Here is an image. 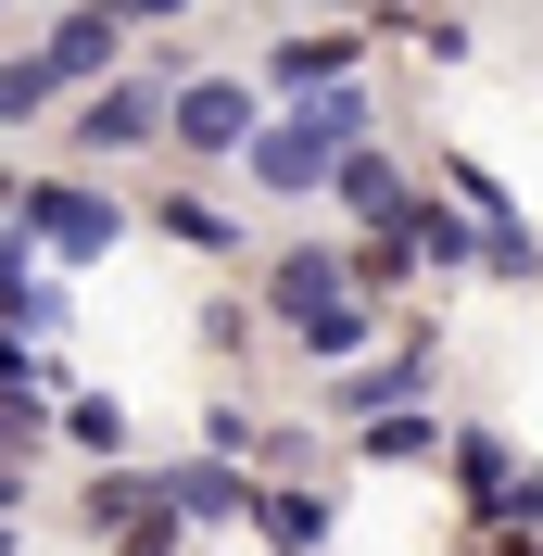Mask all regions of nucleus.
I'll return each instance as SVG.
<instances>
[{"label":"nucleus","instance_id":"obj_12","mask_svg":"<svg viewBox=\"0 0 543 556\" xmlns=\"http://www.w3.org/2000/svg\"><path fill=\"white\" fill-rule=\"evenodd\" d=\"M430 443H442V417H417V405H379V417H367V455H392V468L430 455Z\"/></svg>","mask_w":543,"mask_h":556},{"label":"nucleus","instance_id":"obj_11","mask_svg":"<svg viewBox=\"0 0 543 556\" xmlns=\"http://www.w3.org/2000/svg\"><path fill=\"white\" fill-rule=\"evenodd\" d=\"M367 329H379V304H354V291H341V304L304 316V354H367Z\"/></svg>","mask_w":543,"mask_h":556},{"label":"nucleus","instance_id":"obj_14","mask_svg":"<svg viewBox=\"0 0 543 556\" xmlns=\"http://www.w3.org/2000/svg\"><path fill=\"white\" fill-rule=\"evenodd\" d=\"M38 102H51V64H38V51H26V64H0V127H26Z\"/></svg>","mask_w":543,"mask_h":556},{"label":"nucleus","instance_id":"obj_7","mask_svg":"<svg viewBox=\"0 0 543 556\" xmlns=\"http://www.w3.org/2000/svg\"><path fill=\"white\" fill-rule=\"evenodd\" d=\"M165 506H190V519H253V481H240V468H165Z\"/></svg>","mask_w":543,"mask_h":556},{"label":"nucleus","instance_id":"obj_10","mask_svg":"<svg viewBox=\"0 0 543 556\" xmlns=\"http://www.w3.org/2000/svg\"><path fill=\"white\" fill-rule=\"evenodd\" d=\"M266 76H278V89H329V76H354V38H291Z\"/></svg>","mask_w":543,"mask_h":556},{"label":"nucleus","instance_id":"obj_15","mask_svg":"<svg viewBox=\"0 0 543 556\" xmlns=\"http://www.w3.org/2000/svg\"><path fill=\"white\" fill-rule=\"evenodd\" d=\"M165 13H190V0H114V26H165Z\"/></svg>","mask_w":543,"mask_h":556},{"label":"nucleus","instance_id":"obj_5","mask_svg":"<svg viewBox=\"0 0 543 556\" xmlns=\"http://www.w3.org/2000/svg\"><path fill=\"white\" fill-rule=\"evenodd\" d=\"M253 519H266L278 556H316V544H329V493H304V481H291V493H253Z\"/></svg>","mask_w":543,"mask_h":556},{"label":"nucleus","instance_id":"obj_2","mask_svg":"<svg viewBox=\"0 0 543 556\" xmlns=\"http://www.w3.org/2000/svg\"><path fill=\"white\" fill-rule=\"evenodd\" d=\"M165 76H177V64H152V76H114L102 102L76 114V139H89V152H127V139H152V114H165Z\"/></svg>","mask_w":543,"mask_h":556},{"label":"nucleus","instance_id":"obj_8","mask_svg":"<svg viewBox=\"0 0 543 556\" xmlns=\"http://www.w3.org/2000/svg\"><path fill=\"white\" fill-rule=\"evenodd\" d=\"M102 51H114V13H64L38 64H51V89H64V76H102Z\"/></svg>","mask_w":543,"mask_h":556},{"label":"nucleus","instance_id":"obj_4","mask_svg":"<svg viewBox=\"0 0 543 556\" xmlns=\"http://www.w3.org/2000/svg\"><path fill=\"white\" fill-rule=\"evenodd\" d=\"M26 203H38V241L51 253H102L114 241V203L89 190V177H51V190H26Z\"/></svg>","mask_w":543,"mask_h":556},{"label":"nucleus","instance_id":"obj_9","mask_svg":"<svg viewBox=\"0 0 543 556\" xmlns=\"http://www.w3.org/2000/svg\"><path fill=\"white\" fill-rule=\"evenodd\" d=\"M152 228H165V241H190V253H228V241H240V228L203 203V190H165V203H152Z\"/></svg>","mask_w":543,"mask_h":556},{"label":"nucleus","instance_id":"obj_1","mask_svg":"<svg viewBox=\"0 0 543 556\" xmlns=\"http://www.w3.org/2000/svg\"><path fill=\"white\" fill-rule=\"evenodd\" d=\"M177 139H190V152H240V139H253V89H240V76H190V89H177Z\"/></svg>","mask_w":543,"mask_h":556},{"label":"nucleus","instance_id":"obj_6","mask_svg":"<svg viewBox=\"0 0 543 556\" xmlns=\"http://www.w3.org/2000/svg\"><path fill=\"white\" fill-rule=\"evenodd\" d=\"M266 291H278V316H291V329H304L316 304H341V291H354V266H341V253H291V266H278Z\"/></svg>","mask_w":543,"mask_h":556},{"label":"nucleus","instance_id":"obj_16","mask_svg":"<svg viewBox=\"0 0 543 556\" xmlns=\"http://www.w3.org/2000/svg\"><path fill=\"white\" fill-rule=\"evenodd\" d=\"M0 544H13V493H0Z\"/></svg>","mask_w":543,"mask_h":556},{"label":"nucleus","instance_id":"obj_13","mask_svg":"<svg viewBox=\"0 0 543 556\" xmlns=\"http://www.w3.org/2000/svg\"><path fill=\"white\" fill-rule=\"evenodd\" d=\"M64 430H76L89 455H127V405H114V392H76V405H64Z\"/></svg>","mask_w":543,"mask_h":556},{"label":"nucleus","instance_id":"obj_3","mask_svg":"<svg viewBox=\"0 0 543 556\" xmlns=\"http://www.w3.org/2000/svg\"><path fill=\"white\" fill-rule=\"evenodd\" d=\"M329 190H341V203H354V228H379V241H405L417 190H405V177H392V165H379V152H341V165H329Z\"/></svg>","mask_w":543,"mask_h":556}]
</instances>
